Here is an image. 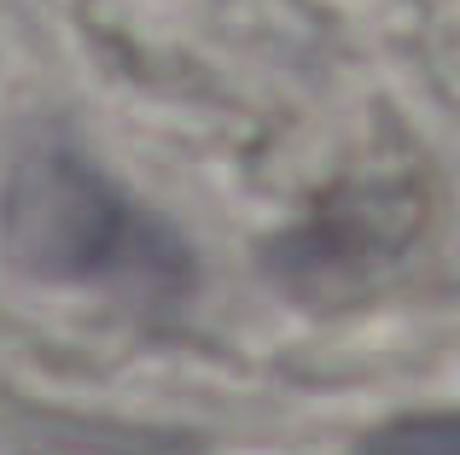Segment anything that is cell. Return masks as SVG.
Here are the masks:
<instances>
[{"instance_id":"1","label":"cell","mask_w":460,"mask_h":455,"mask_svg":"<svg viewBox=\"0 0 460 455\" xmlns=\"http://www.w3.org/2000/svg\"><path fill=\"white\" fill-rule=\"evenodd\" d=\"M0 239L23 274L53 286H117L135 298H181L192 286L187 239L70 140L18 152L0 187Z\"/></svg>"},{"instance_id":"2","label":"cell","mask_w":460,"mask_h":455,"mask_svg":"<svg viewBox=\"0 0 460 455\" xmlns=\"http://www.w3.org/2000/svg\"><path fill=\"white\" fill-rule=\"evenodd\" d=\"M349 455H460V426L455 415H408L361 438Z\"/></svg>"}]
</instances>
